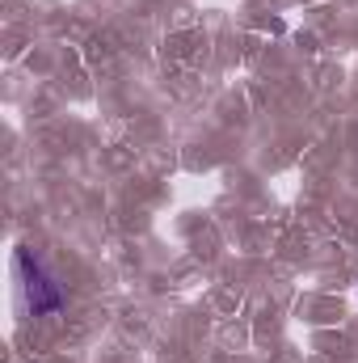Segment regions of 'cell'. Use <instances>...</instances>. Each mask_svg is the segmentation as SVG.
I'll return each mask as SVG.
<instances>
[{"instance_id":"cell-1","label":"cell","mask_w":358,"mask_h":363,"mask_svg":"<svg viewBox=\"0 0 358 363\" xmlns=\"http://www.w3.org/2000/svg\"><path fill=\"white\" fill-rule=\"evenodd\" d=\"M13 267H17L21 296H25V304H30L34 317H55V313H64V291H59V283L51 279L47 262H42L30 245H21V250L13 254Z\"/></svg>"}]
</instances>
